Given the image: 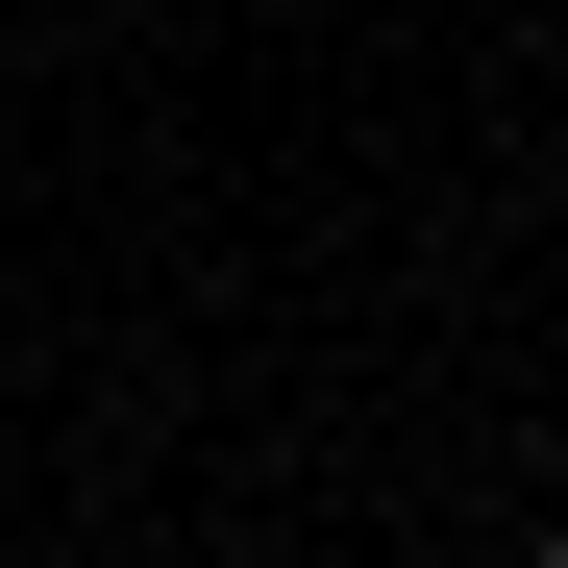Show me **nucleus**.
I'll return each instance as SVG.
<instances>
[{
	"label": "nucleus",
	"mask_w": 568,
	"mask_h": 568,
	"mask_svg": "<svg viewBox=\"0 0 568 568\" xmlns=\"http://www.w3.org/2000/svg\"><path fill=\"white\" fill-rule=\"evenodd\" d=\"M544 568H568V519H544Z\"/></svg>",
	"instance_id": "nucleus-1"
}]
</instances>
